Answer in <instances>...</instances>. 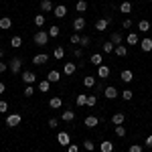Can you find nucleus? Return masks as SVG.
Instances as JSON below:
<instances>
[{
    "label": "nucleus",
    "instance_id": "obj_15",
    "mask_svg": "<svg viewBox=\"0 0 152 152\" xmlns=\"http://www.w3.org/2000/svg\"><path fill=\"white\" fill-rule=\"evenodd\" d=\"M89 63H91V65H95V67L104 65V55H102V53H94V55L89 57Z\"/></svg>",
    "mask_w": 152,
    "mask_h": 152
},
{
    "label": "nucleus",
    "instance_id": "obj_11",
    "mask_svg": "<svg viewBox=\"0 0 152 152\" xmlns=\"http://www.w3.org/2000/svg\"><path fill=\"white\" fill-rule=\"evenodd\" d=\"M75 71H77V65H75L73 61H67V63L63 65V73H65L67 77H71V75H73Z\"/></svg>",
    "mask_w": 152,
    "mask_h": 152
},
{
    "label": "nucleus",
    "instance_id": "obj_24",
    "mask_svg": "<svg viewBox=\"0 0 152 152\" xmlns=\"http://www.w3.org/2000/svg\"><path fill=\"white\" fill-rule=\"evenodd\" d=\"M61 105H63V99H61V97H57V95L49 99V107H53V110H59Z\"/></svg>",
    "mask_w": 152,
    "mask_h": 152
},
{
    "label": "nucleus",
    "instance_id": "obj_29",
    "mask_svg": "<svg viewBox=\"0 0 152 152\" xmlns=\"http://www.w3.org/2000/svg\"><path fill=\"white\" fill-rule=\"evenodd\" d=\"M10 47H12V49H20V47H23V39H20L18 35H14V37L10 39Z\"/></svg>",
    "mask_w": 152,
    "mask_h": 152
},
{
    "label": "nucleus",
    "instance_id": "obj_35",
    "mask_svg": "<svg viewBox=\"0 0 152 152\" xmlns=\"http://www.w3.org/2000/svg\"><path fill=\"white\" fill-rule=\"evenodd\" d=\"M47 33H49V37H53V39H57V37H59V33H61V28H59L57 24H53V26L49 28Z\"/></svg>",
    "mask_w": 152,
    "mask_h": 152
},
{
    "label": "nucleus",
    "instance_id": "obj_32",
    "mask_svg": "<svg viewBox=\"0 0 152 152\" xmlns=\"http://www.w3.org/2000/svg\"><path fill=\"white\" fill-rule=\"evenodd\" d=\"M138 31H140V33H148V31H150V23H148V20H140V23H138Z\"/></svg>",
    "mask_w": 152,
    "mask_h": 152
},
{
    "label": "nucleus",
    "instance_id": "obj_49",
    "mask_svg": "<svg viewBox=\"0 0 152 152\" xmlns=\"http://www.w3.org/2000/svg\"><path fill=\"white\" fill-rule=\"evenodd\" d=\"M73 55H75L77 59H81V57H83V49H81V47H79V49H75V51H73Z\"/></svg>",
    "mask_w": 152,
    "mask_h": 152
},
{
    "label": "nucleus",
    "instance_id": "obj_7",
    "mask_svg": "<svg viewBox=\"0 0 152 152\" xmlns=\"http://www.w3.org/2000/svg\"><path fill=\"white\" fill-rule=\"evenodd\" d=\"M53 14H55V18H65L67 16V6L65 4H57L53 8Z\"/></svg>",
    "mask_w": 152,
    "mask_h": 152
},
{
    "label": "nucleus",
    "instance_id": "obj_42",
    "mask_svg": "<svg viewBox=\"0 0 152 152\" xmlns=\"http://www.w3.org/2000/svg\"><path fill=\"white\" fill-rule=\"evenodd\" d=\"M79 45H81V49H83V47H89V45H91V37L83 35V37H81V41H79Z\"/></svg>",
    "mask_w": 152,
    "mask_h": 152
},
{
    "label": "nucleus",
    "instance_id": "obj_52",
    "mask_svg": "<svg viewBox=\"0 0 152 152\" xmlns=\"http://www.w3.org/2000/svg\"><path fill=\"white\" fill-rule=\"evenodd\" d=\"M95 91L102 94V91H104V85H102V83H95Z\"/></svg>",
    "mask_w": 152,
    "mask_h": 152
},
{
    "label": "nucleus",
    "instance_id": "obj_27",
    "mask_svg": "<svg viewBox=\"0 0 152 152\" xmlns=\"http://www.w3.org/2000/svg\"><path fill=\"white\" fill-rule=\"evenodd\" d=\"M120 12H122V14H130V12H132V2L124 0V2L120 4Z\"/></svg>",
    "mask_w": 152,
    "mask_h": 152
},
{
    "label": "nucleus",
    "instance_id": "obj_55",
    "mask_svg": "<svg viewBox=\"0 0 152 152\" xmlns=\"http://www.w3.org/2000/svg\"><path fill=\"white\" fill-rule=\"evenodd\" d=\"M4 57V49H0V59Z\"/></svg>",
    "mask_w": 152,
    "mask_h": 152
},
{
    "label": "nucleus",
    "instance_id": "obj_21",
    "mask_svg": "<svg viewBox=\"0 0 152 152\" xmlns=\"http://www.w3.org/2000/svg\"><path fill=\"white\" fill-rule=\"evenodd\" d=\"M99 152H114V142L104 140L102 144H99Z\"/></svg>",
    "mask_w": 152,
    "mask_h": 152
},
{
    "label": "nucleus",
    "instance_id": "obj_31",
    "mask_svg": "<svg viewBox=\"0 0 152 152\" xmlns=\"http://www.w3.org/2000/svg\"><path fill=\"white\" fill-rule=\"evenodd\" d=\"M75 10H77V12H85V10H87V0H77Z\"/></svg>",
    "mask_w": 152,
    "mask_h": 152
},
{
    "label": "nucleus",
    "instance_id": "obj_33",
    "mask_svg": "<svg viewBox=\"0 0 152 152\" xmlns=\"http://www.w3.org/2000/svg\"><path fill=\"white\" fill-rule=\"evenodd\" d=\"M53 57L57 59V61H59V59H63V57H65V49H63V47H55V51H53Z\"/></svg>",
    "mask_w": 152,
    "mask_h": 152
},
{
    "label": "nucleus",
    "instance_id": "obj_48",
    "mask_svg": "<svg viewBox=\"0 0 152 152\" xmlns=\"http://www.w3.org/2000/svg\"><path fill=\"white\" fill-rule=\"evenodd\" d=\"M67 152H79V146H77V144H73V142H71L69 146H67Z\"/></svg>",
    "mask_w": 152,
    "mask_h": 152
},
{
    "label": "nucleus",
    "instance_id": "obj_14",
    "mask_svg": "<svg viewBox=\"0 0 152 152\" xmlns=\"http://www.w3.org/2000/svg\"><path fill=\"white\" fill-rule=\"evenodd\" d=\"M140 49L144 51V53H150V51H152V39H150V37L140 39Z\"/></svg>",
    "mask_w": 152,
    "mask_h": 152
},
{
    "label": "nucleus",
    "instance_id": "obj_4",
    "mask_svg": "<svg viewBox=\"0 0 152 152\" xmlns=\"http://www.w3.org/2000/svg\"><path fill=\"white\" fill-rule=\"evenodd\" d=\"M23 83L24 85H35V83H39L37 73H33V71H23Z\"/></svg>",
    "mask_w": 152,
    "mask_h": 152
},
{
    "label": "nucleus",
    "instance_id": "obj_45",
    "mask_svg": "<svg viewBox=\"0 0 152 152\" xmlns=\"http://www.w3.org/2000/svg\"><path fill=\"white\" fill-rule=\"evenodd\" d=\"M6 112H8V104L4 99H0V114H6Z\"/></svg>",
    "mask_w": 152,
    "mask_h": 152
},
{
    "label": "nucleus",
    "instance_id": "obj_23",
    "mask_svg": "<svg viewBox=\"0 0 152 152\" xmlns=\"http://www.w3.org/2000/svg\"><path fill=\"white\" fill-rule=\"evenodd\" d=\"M37 85H39V91H43V94H47L49 89H51V81L49 79H41Z\"/></svg>",
    "mask_w": 152,
    "mask_h": 152
},
{
    "label": "nucleus",
    "instance_id": "obj_6",
    "mask_svg": "<svg viewBox=\"0 0 152 152\" xmlns=\"http://www.w3.org/2000/svg\"><path fill=\"white\" fill-rule=\"evenodd\" d=\"M118 95H120V91H118L114 85H107V87H104V97H107V99H116Z\"/></svg>",
    "mask_w": 152,
    "mask_h": 152
},
{
    "label": "nucleus",
    "instance_id": "obj_36",
    "mask_svg": "<svg viewBox=\"0 0 152 152\" xmlns=\"http://www.w3.org/2000/svg\"><path fill=\"white\" fill-rule=\"evenodd\" d=\"M120 95H122V99H124V102H130V99L134 97V91H132V89H124Z\"/></svg>",
    "mask_w": 152,
    "mask_h": 152
},
{
    "label": "nucleus",
    "instance_id": "obj_46",
    "mask_svg": "<svg viewBox=\"0 0 152 152\" xmlns=\"http://www.w3.org/2000/svg\"><path fill=\"white\" fill-rule=\"evenodd\" d=\"M128 152H144V150H142L140 144H132V146L128 148Z\"/></svg>",
    "mask_w": 152,
    "mask_h": 152
},
{
    "label": "nucleus",
    "instance_id": "obj_50",
    "mask_svg": "<svg viewBox=\"0 0 152 152\" xmlns=\"http://www.w3.org/2000/svg\"><path fill=\"white\" fill-rule=\"evenodd\" d=\"M130 26H132V20H130V18H126V20L122 23V28H130Z\"/></svg>",
    "mask_w": 152,
    "mask_h": 152
},
{
    "label": "nucleus",
    "instance_id": "obj_30",
    "mask_svg": "<svg viewBox=\"0 0 152 152\" xmlns=\"http://www.w3.org/2000/svg\"><path fill=\"white\" fill-rule=\"evenodd\" d=\"M10 26H12V20L8 18V16H2V18H0V28H4V31H8Z\"/></svg>",
    "mask_w": 152,
    "mask_h": 152
},
{
    "label": "nucleus",
    "instance_id": "obj_26",
    "mask_svg": "<svg viewBox=\"0 0 152 152\" xmlns=\"http://www.w3.org/2000/svg\"><path fill=\"white\" fill-rule=\"evenodd\" d=\"M114 53H116L118 57H128V47H126V45H118V47L114 49Z\"/></svg>",
    "mask_w": 152,
    "mask_h": 152
},
{
    "label": "nucleus",
    "instance_id": "obj_1",
    "mask_svg": "<svg viewBox=\"0 0 152 152\" xmlns=\"http://www.w3.org/2000/svg\"><path fill=\"white\" fill-rule=\"evenodd\" d=\"M49 33L47 31H39V33H35V37H33V41H35V45H39V47H45V45H49Z\"/></svg>",
    "mask_w": 152,
    "mask_h": 152
},
{
    "label": "nucleus",
    "instance_id": "obj_20",
    "mask_svg": "<svg viewBox=\"0 0 152 152\" xmlns=\"http://www.w3.org/2000/svg\"><path fill=\"white\" fill-rule=\"evenodd\" d=\"M61 120H63V122H67V124H69V122H73V120H75V112H73V110H63Z\"/></svg>",
    "mask_w": 152,
    "mask_h": 152
},
{
    "label": "nucleus",
    "instance_id": "obj_13",
    "mask_svg": "<svg viewBox=\"0 0 152 152\" xmlns=\"http://www.w3.org/2000/svg\"><path fill=\"white\" fill-rule=\"evenodd\" d=\"M49 61V55L47 53H39V55H35L33 57V65H45Z\"/></svg>",
    "mask_w": 152,
    "mask_h": 152
},
{
    "label": "nucleus",
    "instance_id": "obj_44",
    "mask_svg": "<svg viewBox=\"0 0 152 152\" xmlns=\"http://www.w3.org/2000/svg\"><path fill=\"white\" fill-rule=\"evenodd\" d=\"M49 128H51V130H57L59 128V120H57V118H51V120H49Z\"/></svg>",
    "mask_w": 152,
    "mask_h": 152
},
{
    "label": "nucleus",
    "instance_id": "obj_10",
    "mask_svg": "<svg viewBox=\"0 0 152 152\" xmlns=\"http://www.w3.org/2000/svg\"><path fill=\"white\" fill-rule=\"evenodd\" d=\"M124 122H126V114H124V112H116V114L112 116V124H114V126H122Z\"/></svg>",
    "mask_w": 152,
    "mask_h": 152
},
{
    "label": "nucleus",
    "instance_id": "obj_47",
    "mask_svg": "<svg viewBox=\"0 0 152 152\" xmlns=\"http://www.w3.org/2000/svg\"><path fill=\"white\" fill-rule=\"evenodd\" d=\"M79 41H81V37L77 35V33H75V35H71V45H79Z\"/></svg>",
    "mask_w": 152,
    "mask_h": 152
},
{
    "label": "nucleus",
    "instance_id": "obj_17",
    "mask_svg": "<svg viewBox=\"0 0 152 152\" xmlns=\"http://www.w3.org/2000/svg\"><path fill=\"white\" fill-rule=\"evenodd\" d=\"M110 73H112V69H110L107 65H99V67H97V77H102V79H107Z\"/></svg>",
    "mask_w": 152,
    "mask_h": 152
},
{
    "label": "nucleus",
    "instance_id": "obj_53",
    "mask_svg": "<svg viewBox=\"0 0 152 152\" xmlns=\"http://www.w3.org/2000/svg\"><path fill=\"white\" fill-rule=\"evenodd\" d=\"M6 67H8V65H6L4 61H0V73H4V71H6Z\"/></svg>",
    "mask_w": 152,
    "mask_h": 152
},
{
    "label": "nucleus",
    "instance_id": "obj_40",
    "mask_svg": "<svg viewBox=\"0 0 152 152\" xmlns=\"http://www.w3.org/2000/svg\"><path fill=\"white\" fill-rule=\"evenodd\" d=\"M23 95L24 97H33V95H35V87H33V85H26L24 91H23Z\"/></svg>",
    "mask_w": 152,
    "mask_h": 152
},
{
    "label": "nucleus",
    "instance_id": "obj_43",
    "mask_svg": "<svg viewBox=\"0 0 152 152\" xmlns=\"http://www.w3.org/2000/svg\"><path fill=\"white\" fill-rule=\"evenodd\" d=\"M83 148H85L87 152H94L95 150V144L91 140H85V142H83Z\"/></svg>",
    "mask_w": 152,
    "mask_h": 152
},
{
    "label": "nucleus",
    "instance_id": "obj_38",
    "mask_svg": "<svg viewBox=\"0 0 152 152\" xmlns=\"http://www.w3.org/2000/svg\"><path fill=\"white\" fill-rule=\"evenodd\" d=\"M102 47H104V53H114V49H116V45H114L112 41H107V43H104Z\"/></svg>",
    "mask_w": 152,
    "mask_h": 152
},
{
    "label": "nucleus",
    "instance_id": "obj_19",
    "mask_svg": "<svg viewBox=\"0 0 152 152\" xmlns=\"http://www.w3.org/2000/svg\"><path fill=\"white\" fill-rule=\"evenodd\" d=\"M39 8L43 12H53V0H41V4H39Z\"/></svg>",
    "mask_w": 152,
    "mask_h": 152
},
{
    "label": "nucleus",
    "instance_id": "obj_3",
    "mask_svg": "<svg viewBox=\"0 0 152 152\" xmlns=\"http://www.w3.org/2000/svg\"><path fill=\"white\" fill-rule=\"evenodd\" d=\"M20 122H23V116H20V114H8V116H6V126H8V128L20 126Z\"/></svg>",
    "mask_w": 152,
    "mask_h": 152
},
{
    "label": "nucleus",
    "instance_id": "obj_41",
    "mask_svg": "<svg viewBox=\"0 0 152 152\" xmlns=\"http://www.w3.org/2000/svg\"><path fill=\"white\" fill-rule=\"evenodd\" d=\"M35 24L41 28V26H45V14H37L35 16Z\"/></svg>",
    "mask_w": 152,
    "mask_h": 152
},
{
    "label": "nucleus",
    "instance_id": "obj_34",
    "mask_svg": "<svg viewBox=\"0 0 152 152\" xmlns=\"http://www.w3.org/2000/svg\"><path fill=\"white\" fill-rule=\"evenodd\" d=\"M75 104L77 105H87V94H79L75 97Z\"/></svg>",
    "mask_w": 152,
    "mask_h": 152
},
{
    "label": "nucleus",
    "instance_id": "obj_18",
    "mask_svg": "<svg viewBox=\"0 0 152 152\" xmlns=\"http://www.w3.org/2000/svg\"><path fill=\"white\" fill-rule=\"evenodd\" d=\"M83 124H85L87 128H95V126L99 124V118L97 116H87L85 120H83Z\"/></svg>",
    "mask_w": 152,
    "mask_h": 152
},
{
    "label": "nucleus",
    "instance_id": "obj_22",
    "mask_svg": "<svg viewBox=\"0 0 152 152\" xmlns=\"http://www.w3.org/2000/svg\"><path fill=\"white\" fill-rule=\"evenodd\" d=\"M126 43H128V45H140V37H138V33H130V35L126 37Z\"/></svg>",
    "mask_w": 152,
    "mask_h": 152
},
{
    "label": "nucleus",
    "instance_id": "obj_8",
    "mask_svg": "<svg viewBox=\"0 0 152 152\" xmlns=\"http://www.w3.org/2000/svg\"><path fill=\"white\" fill-rule=\"evenodd\" d=\"M57 142L61 144V146H65V148H67V146L71 144V136L67 134V132H59V134H57Z\"/></svg>",
    "mask_w": 152,
    "mask_h": 152
},
{
    "label": "nucleus",
    "instance_id": "obj_54",
    "mask_svg": "<svg viewBox=\"0 0 152 152\" xmlns=\"http://www.w3.org/2000/svg\"><path fill=\"white\" fill-rule=\"evenodd\" d=\"M4 91H6V85H4V83L0 81V94H4Z\"/></svg>",
    "mask_w": 152,
    "mask_h": 152
},
{
    "label": "nucleus",
    "instance_id": "obj_16",
    "mask_svg": "<svg viewBox=\"0 0 152 152\" xmlns=\"http://www.w3.org/2000/svg\"><path fill=\"white\" fill-rule=\"evenodd\" d=\"M120 79H122L124 83H132L134 81V73H132L130 69H124L122 73H120Z\"/></svg>",
    "mask_w": 152,
    "mask_h": 152
},
{
    "label": "nucleus",
    "instance_id": "obj_12",
    "mask_svg": "<svg viewBox=\"0 0 152 152\" xmlns=\"http://www.w3.org/2000/svg\"><path fill=\"white\" fill-rule=\"evenodd\" d=\"M110 41H112V43L118 47V45H122V43H124V35H122L120 31H114V33L110 35Z\"/></svg>",
    "mask_w": 152,
    "mask_h": 152
},
{
    "label": "nucleus",
    "instance_id": "obj_37",
    "mask_svg": "<svg viewBox=\"0 0 152 152\" xmlns=\"http://www.w3.org/2000/svg\"><path fill=\"white\" fill-rule=\"evenodd\" d=\"M95 104H97V95L89 94L87 95V107H95Z\"/></svg>",
    "mask_w": 152,
    "mask_h": 152
},
{
    "label": "nucleus",
    "instance_id": "obj_25",
    "mask_svg": "<svg viewBox=\"0 0 152 152\" xmlns=\"http://www.w3.org/2000/svg\"><path fill=\"white\" fill-rule=\"evenodd\" d=\"M47 79H49V81H51V83H57L59 79H61V73H59L57 69L49 71V73H47Z\"/></svg>",
    "mask_w": 152,
    "mask_h": 152
},
{
    "label": "nucleus",
    "instance_id": "obj_39",
    "mask_svg": "<svg viewBox=\"0 0 152 152\" xmlns=\"http://www.w3.org/2000/svg\"><path fill=\"white\" fill-rule=\"evenodd\" d=\"M114 132H116L118 138H124V136H126V128H124V124H122V126H116V128H114Z\"/></svg>",
    "mask_w": 152,
    "mask_h": 152
},
{
    "label": "nucleus",
    "instance_id": "obj_9",
    "mask_svg": "<svg viewBox=\"0 0 152 152\" xmlns=\"http://www.w3.org/2000/svg\"><path fill=\"white\" fill-rule=\"evenodd\" d=\"M107 26H110V20H107V18H97V20H95V31H97V33L107 31Z\"/></svg>",
    "mask_w": 152,
    "mask_h": 152
},
{
    "label": "nucleus",
    "instance_id": "obj_5",
    "mask_svg": "<svg viewBox=\"0 0 152 152\" xmlns=\"http://www.w3.org/2000/svg\"><path fill=\"white\" fill-rule=\"evenodd\" d=\"M85 18H83V16H77V18H75V20H73V31H75V33H83V31H85Z\"/></svg>",
    "mask_w": 152,
    "mask_h": 152
},
{
    "label": "nucleus",
    "instance_id": "obj_51",
    "mask_svg": "<svg viewBox=\"0 0 152 152\" xmlns=\"http://www.w3.org/2000/svg\"><path fill=\"white\" fill-rule=\"evenodd\" d=\"M144 144H146L148 148H152V134H150V136H146V140H144Z\"/></svg>",
    "mask_w": 152,
    "mask_h": 152
},
{
    "label": "nucleus",
    "instance_id": "obj_2",
    "mask_svg": "<svg viewBox=\"0 0 152 152\" xmlns=\"http://www.w3.org/2000/svg\"><path fill=\"white\" fill-rule=\"evenodd\" d=\"M8 69L16 75V73H20V69H23V59L20 57H12L10 61H8Z\"/></svg>",
    "mask_w": 152,
    "mask_h": 152
},
{
    "label": "nucleus",
    "instance_id": "obj_28",
    "mask_svg": "<svg viewBox=\"0 0 152 152\" xmlns=\"http://www.w3.org/2000/svg\"><path fill=\"white\" fill-rule=\"evenodd\" d=\"M95 77L94 75H85V77H83V85H85V87H87V89H89V87H95Z\"/></svg>",
    "mask_w": 152,
    "mask_h": 152
}]
</instances>
